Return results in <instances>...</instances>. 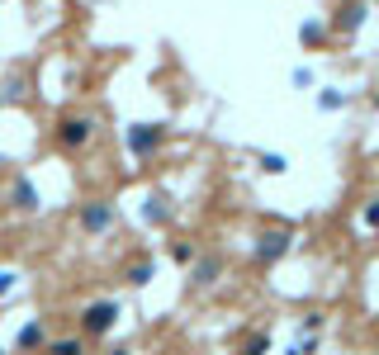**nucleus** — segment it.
<instances>
[{
	"label": "nucleus",
	"mask_w": 379,
	"mask_h": 355,
	"mask_svg": "<svg viewBox=\"0 0 379 355\" xmlns=\"http://www.w3.org/2000/svg\"><path fill=\"white\" fill-rule=\"evenodd\" d=\"M0 166H5V156H0Z\"/></svg>",
	"instance_id": "4be33fe9"
},
{
	"label": "nucleus",
	"mask_w": 379,
	"mask_h": 355,
	"mask_svg": "<svg viewBox=\"0 0 379 355\" xmlns=\"http://www.w3.org/2000/svg\"><path fill=\"white\" fill-rule=\"evenodd\" d=\"M299 38H303L308 47H317L322 38H327V29H322V24H303V29H299Z\"/></svg>",
	"instance_id": "f8f14e48"
},
{
	"label": "nucleus",
	"mask_w": 379,
	"mask_h": 355,
	"mask_svg": "<svg viewBox=\"0 0 379 355\" xmlns=\"http://www.w3.org/2000/svg\"><path fill=\"white\" fill-rule=\"evenodd\" d=\"M114 355H128V351H114Z\"/></svg>",
	"instance_id": "aec40b11"
},
{
	"label": "nucleus",
	"mask_w": 379,
	"mask_h": 355,
	"mask_svg": "<svg viewBox=\"0 0 379 355\" xmlns=\"http://www.w3.org/2000/svg\"><path fill=\"white\" fill-rule=\"evenodd\" d=\"M142 218L147 223H171V209H166V194H147V204H142Z\"/></svg>",
	"instance_id": "1a4fd4ad"
},
{
	"label": "nucleus",
	"mask_w": 379,
	"mask_h": 355,
	"mask_svg": "<svg viewBox=\"0 0 379 355\" xmlns=\"http://www.w3.org/2000/svg\"><path fill=\"white\" fill-rule=\"evenodd\" d=\"M52 355H81V341H57V346H52Z\"/></svg>",
	"instance_id": "f3484780"
},
{
	"label": "nucleus",
	"mask_w": 379,
	"mask_h": 355,
	"mask_svg": "<svg viewBox=\"0 0 379 355\" xmlns=\"http://www.w3.org/2000/svg\"><path fill=\"white\" fill-rule=\"evenodd\" d=\"M375 109H379V95H375Z\"/></svg>",
	"instance_id": "412c9836"
},
{
	"label": "nucleus",
	"mask_w": 379,
	"mask_h": 355,
	"mask_svg": "<svg viewBox=\"0 0 379 355\" xmlns=\"http://www.w3.org/2000/svg\"><path fill=\"white\" fill-rule=\"evenodd\" d=\"M5 100H24V81H5Z\"/></svg>",
	"instance_id": "dca6fc26"
},
{
	"label": "nucleus",
	"mask_w": 379,
	"mask_h": 355,
	"mask_svg": "<svg viewBox=\"0 0 379 355\" xmlns=\"http://www.w3.org/2000/svg\"><path fill=\"white\" fill-rule=\"evenodd\" d=\"M91 138H95V124L86 119V114H66V119H57V142H62L66 152L86 147Z\"/></svg>",
	"instance_id": "f03ea898"
},
{
	"label": "nucleus",
	"mask_w": 379,
	"mask_h": 355,
	"mask_svg": "<svg viewBox=\"0 0 379 355\" xmlns=\"http://www.w3.org/2000/svg\"><path fill=\"white\" fill-rule=\"evenodd\" d=\"M10 204H15L19 214H33V209H38V190H33L29 180L19 175V180H15V190H10Z\"/></svg>",
	"instance_id": "6e6552de"
},
{
	"label": "nucleus",
	"mask_w": 379,
	"mask_h": 355,
	"mask_svg": "<svg viewBox=\"0 0 379 355\" xmlns=\"http://www.w3.org/2000/svg\"><path fill=\"white\" fill-rule=\"evenodd\" d=\"M261 166H266L270 175H280V170H284V156H280V152H270V156H261Z\"/></svg>",
	"instance_id": "2eb2a0df"
},
{
	"label": "nucleus",
	"mask_w": 379,
	"mask_h": 355,
	"mask_svg": "<svg viewBox=\"0 0 379 355\" xmlns=\"http://www.w3.org/2000/svg\"><path fill=\"white\" fill-rule=\"evenodd\" d=\"M43 341H47L43 322H24L19 327V351H33V346H43Z\"/></svg>",
	"instance_id": "9d476101"
},
{
	"label": "nucleus",
	"mask_w": 379,
	"mask_h": 355,
	"mask_svg": "<svg viewBox=\"0 0 379 355\" xmlns=\"http://www.w3.org/2000/svg\"><path fill=\"white\" fill-rule=\"evenodd\" d=\"M361 24H365V0H346V5L337 10V19H332V29L342 33V38H351Z\"/></svg>",
	"instance_id": "39448f33"
},
{
	"label": "nucleus",
	"mask_w": 379,
	"mask_h": 355,
	"mask_svg": "<svg viewBox=\"0 0 379 355\" xmlns=\"http://www.w3.org/2000/svg\"><path fill=\"white\" fill-rule=\"evenodd\" d=\"M161 138H166V128H161V124H138V128H128V147H133V156L157 152Z\"/></svg>",
	"instance_id": "20e7f679"
},
{
	"label": "nucleus",
	"mask_w": 379,
	"mask_h": 355,
	"mask_svg": "<svg viewBox=\"0 0 379 355\" xmlns=\"http://www.w3.org/2000/svg\"><path fill=\"white\" fill-rule=\"evenodd\" d=\"M317 105H322V109H342V105H346V95L327 91V95H317Z\"/></svg>",
	"instance_id": "4468645a"
},
{
	"label": "nucleus",
	"mask_w": 379,
	"mask_h": 355,
	"mask_svg": "<svg viewBox=\"0 0 379 355\" xmlns=\"http://www.w3.org/2000/svg\"><path fill=\"white\" fill-rule=\"evenodd\" d=\"M152 279V261H133L128 265V284H147Z\"/></svg>",
	"instance_id": "9b49d317"
},
{
	"label": "nucleus",
	"mask_w": 379,
	"mask_h": 355,
	"mask_svg": "<svg viewBox=\"0 0 379 355\" xmlns=\"http://www.w3.org/2000/svg\"><path fill=\"white\" fill-rule=\"evenodd\" d=\"M76 228L86 232V237H100V232H110V228H114V204H110V199H91V204H81Z\"/></svg>",
	"instance_id": "f257e3e1"
},
{
	"label": "nucleus",
	"mask_w": 379,
	"mask_h": 355,
	"mask_svg": "<svg viewBox=\"0 0 379 355\" xmlns=\"http://www.w3.org/2000/svg\"><path fill=\"white\" fill-rule=\"evenodd\" d=\"M194 270H190V284H194V289H209V284H214V279H218V256H194Z\"/></svg>",
	"instance_id": "0eeeda50"
},
{
	"label": "nucleus",
	"mask_w": 379,
	"mask_h": 355,
	"mask_svg": "<svg viewBox=\"0 0 379 355\" xmlns=\"http://www.w3.org/2000/svg\"><path fill=\"white\" fill-rule=\"evenodd\" d=\"M284 251H289V232H266V237H261V247H256V261L275 265Z\"/></svg>",
	"instance_id": "423d86ee"
},
{
	"label": "nucleus",
	"mask_w": 379,
	"mask_h": 355,
	"mask_svg": "<svg viewBox=\"0 0 379 355\" xmlns=\"http://www.w3.org/2000/svg\"><path fill=\"white\" fill-rule=\"evenodd\" d=\"M0 355H5V351H0Z\"/></svg>",
	"instance_id": "5701e85b"
},
{
	"label": "nucleus",
	"mask_w": 379,
	"mask_h": 355,
	"mask_svg": "<svg viewBox=\"0 0 379 355\" xmlns=\"http://www.w3.org/2000/svg\"><path fill=\"white\" fill-rule=\"evenodd\" d=\"M171 256H175V265H190L194 256H199V251H194V247H185V242H175V247H171Z\"/></svg>",
	"instance_id": "ddd939ff"
},
{
	"label": "nucleus",
	"mask_w": 379,
	"mask_h": 355,
	"mask_svg": "<svg viewBox=\"0 0 379 355\" xmlns=\"http://www.w3.org/2000/svg\"><path fill=\"white\" fill-rule=\"evenodd\" d=\"M261 351H266V337H252V341H247V355H261Z\"/></svg>",
	"instance_id": "a211bd4d"
},
{
	"label": "nucleus",
	"mask_w": 379,
	"mask_h": 355,
	"mask_svg": "<svg viewBox=\"0 0 379 355\" xmlns=\"http://www.w3.org/2000/svg\"><path fill=\"white\" fill-rule=\"evenodd\" d=\"M365 223H370V228H379V199L370 204V209H365Z\"/></svg>",
	"instance_id": "6ab92c4d"
},
{
	"label": "nucleus",
	"mask_w": 379,
	"mask_h": 355,
	"mask_svg": "<svg viewBox=\"0 0 379 355\" xmlns=\"http://www.w3.org/2000/svg\"><path fill=\"white\" fill-rule=\"evenodd\" d=\"M114 322H119V303H114V298H100V303H91V308H86V318H81V327H86L91 337H105Z\"/></svg>",
	"instance_id": "7ed1b4c3"
}]
</instances>
